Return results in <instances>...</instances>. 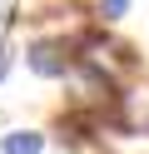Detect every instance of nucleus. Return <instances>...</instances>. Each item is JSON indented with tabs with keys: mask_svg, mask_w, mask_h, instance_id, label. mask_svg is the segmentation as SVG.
Here are the masks:
<instances>
[{
	"mask_svg": "<svg viewBox=\"0 0 149 154\" xmlns=\"http://www.w3.org/2000/svg\"><path fill=\"white\" fill-rule=\"evenodd\" d=\"M70 65H75V55H70L60 40H40L35 50H30V70H35V75H45V80H60Z\"/></svg>",
	"mask_w": 149,
	"mask_h": 154,
	"instance_id": "obj_1",
	"label": "nucleus"
},
{
	"mask_svg": "<svg viewBox=\"0 0 149 154\" xmlns=\"http://www.w3.org/2000/svg\"><path fill=\"white\" fill-rule=\"evenodd\" d=\"M0 149H5V154H40V149H45V139H40L35 129H15V134L0 139Z\"/></svg>",
	"mask_w": 149,
	"mask_h": 154,
	"instance_id": "obj_2",
	"label": "nucleus"
},
{
	"mask_svg": "<svg viewBox=\"0 0 149 154\" xmlns=\"http://www.w3.org/2000/svg\"><path fill=\"white\" fill-rule=\"evenodd\" d=\"M124 10H129V0H104V5H99V15H104V20H119Z\"/></svg>",
	"mask_w": 149,
	"mask_h": 154,
	"instance_id": "obj_3",
	"label": "nucleus"
},
{
	"mask_svg": "<svg viewBox=\"0 0 149 154\" xmlns=\"http://www.w3.org/2000/svg\"><path fill=\"white\" fill-rule=\"evenodd\" d=\"M0 75H5V50H0Z\"/></svg>",
	"mask_w": 149,
	"mask_h": 154,
	"instance_id": "obj_4",
	"label": "nucleus"
}]
</instances>
